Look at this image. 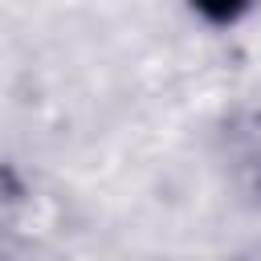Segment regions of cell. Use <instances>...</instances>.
<instances>
[{
  "instance_id": "obj_1",
  "label": "cell",
  "mask_w": 261,
  "mask_h": 261,
  "mask_svg": "<svg viewBox=\"0 0 261 261\" xmlns=\"http://www.w3.org/2000/svg\"><path fill=\"white\" fill-rule=\"evenodd\" d=\"M188 4H192V12H196L200 20H208V24H216V29L237 24L241 16H249V12L257 8V0H188Z\"/></svg>"
},
{
  "instance_id": "obj_2",
  "label": "cell",
  "mask_w": 261,
  "mask_h": 261,
  "mask_svg": "<svg viewBox=\"0 0 261 261\" xmlns=\"http://www.w3.org/2000/svg\"><path fill=\"white\" fill-rule=\"evenodd\" d=\"M16 200H20V184H16V175H12L8 167H0V224H4V216L12 212Z\"/></svg>"
},
{
  "instance_id": "obj_3",
  "label": "cell",
  "mask_w": 261,
  "mask_h": 261,
  "mask_svg": "<svg viewBox=\"0 0 261 261\" xmlns=\"http://www.w3.org/2000/svg\"><path fill=\"white\" fill-rule=\"evenodd\" d=\"M257 188H261V179H257Z\"/></svg>"
}]
</instances>
